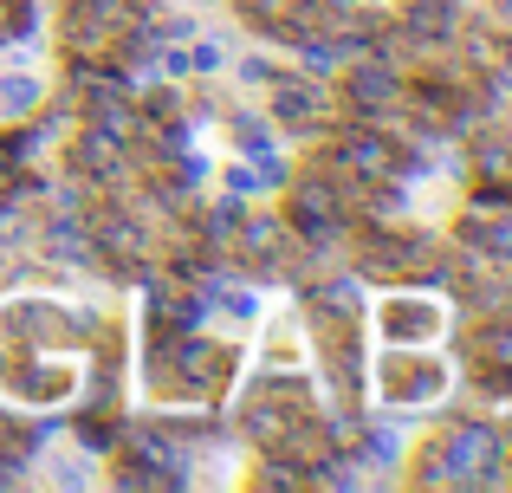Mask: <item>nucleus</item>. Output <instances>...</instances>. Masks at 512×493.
<instances>
[{
  "instance_id": "f257e3e1",
  "label": "nucleus",
  "mask_w": 512,
  "mask_h": 493,
  "mask_svg": "<svg viewBox=\"0 0 512 493\" xmlns=\"http://www.w3.org/2000/svg\"><path fill=\"white\" fill-rule=\"evenodd\" d=\"M98 312L52 292L0 305V396L20 409H65L85 390V370L98 364L91 351Z\"/></svg>"
},
{
  "instance_id": "f03ea898",
  "label": "nucleus",
  "mask_w": 512,
  "mask_h": 493,
  "mask_svg": "<svg viewBox=\"0 0 512 493\" xmlns=\"http://www.w3.org/2000/svg\"><path fill=\"white\" fill-rule=\"evenodd\" d=\"M448 390H454V370L435 344H383V357L370 370V396L389 416H422V409L448 403Z\"/></svg>"
},
{
  "instance_id": "7ed1b4c3",
  "label": "nucleus",
  "mask_w": 512,
  "mask_h": 493,
  "mask_svg": "<svg viewBox=\"0 0 512 493\" xmlns=\"http://www.w3.org/2000/svg\"><path fill=\"white\" fill-rule=\"evenodd\" d=\"M435 468H422L428 487H487L500 481V461H506V435L493 422H454V435H441Z\"/></svg>"
},
{
  "instance_id": "20e7f679",
  "label": "nucleus",
  "mask_w": 512,
  "mask_h": 493,
  "mask_svg": "<svg viewBox=\"0 0 512 493\" xmlns=\"http://www.w3.org/2000/svg\"><path fill=\"white\" fill-rule=\"evenodd\" d=\"M370 325H376V344H441L448 305L435 292H389V299H376Z\"/></svg>"
},
{
  "instance_id": "39448f33",
  "label": "nucleus",
  "mask_w": 512,
  "mask_h": 493,
  "mask_svg": "<svg viewBox=\"0 0 512 493\" xmlns=\"http://www.w3.org/2000/svg\"><path fill=\"white\" fill-rule=\"evenodd\" d=\"M260 377H299L305 370V331H299V312H273L266 318V331H260Z\"/></svg>"
},
{
  "instance_id": "423d86ee",
  "label": "nucleus",
  "mask_w": 512,
  "mask_h": 493,
  "mask_svg": "<svg viewBox=\"0 0 512 493\" xmlns=\"http://www.w3.org/2000/svg\"><path fill=\"white\" fill-rule=\"evenodd\" d=\"M39 104H46V85H39V72H7V78H0V117H7V124H20V117H39Z\"/></svg>"
},
{
  "instance_id": "0eeeda50",
  "label": "nucleus",
  "mask_w": 512,
  "mask_h": 493,
  "mask_svg": "<svg viewBox=\"0 0 512 493\" xmlns=\"http://www.w3.org/2000/svg\"><path fill=\"white\" fill-rule=\"evenodd\" d=\"M46 481L52 487H91L98 481V455H91V448H65V455H52Z\"/></svg>"
},
{
  "instance_id": "6e6552de",
  "label": "nucleus",
  "mask_w": 512,
  "mask_h": 493,
  "mask_svg": "<svg viewBox=\"0 0 512 493\" xmlns=\"http://www.w3.org/2000/svg\"><path fill=\"white\" fill-rule=\"evenodd\" d=\"M318 305H325L331 318H357L363 312V286L357 279H331V286H318Z\"/></svg>"
},
{
  "instance_id": "1a4fd4ad",
  "label": "nucleus",
  "mask_w": 512,
  "mask_h": 493,
  "mask_svg": "<svg viewBox=\"0 0 512 493\" xmlns=\"http://www.w3.org/2000/svg\"><path fill=\"white\" fill-rule=\"evenodd\" d=\"M182 59H188V72H221L227 52H221V39H195V46H188Z\"/></svg>"
},
{
  "instance_id": "9d476101",
  "label": "nucleus",
  "mask_w": 512,
  "mask_h": 493,
  "mask_svg": "<svg viewBox=\"0 0 512 493\" xmlns=\"http://www.w3.org/2000/svg\"><path fill=\"white\" fill-rule=\"evenodd\" d=\"M299 59L312 65V72H331V65H338V46H331V39H299Z\"/></svg>"
},
{
  "instance_id": "9b49d317",
  "label": "nucleus",
  "mask_w": 512,
  "mask_h": 493,
  "mask_svg": "<svg viewBox=\"0 0 512 493\" xmlns=\"http://www.w3.org/2000/svg\"><path fill=\"white\" fill-rule=\"evenodd\" d=\"M273 65H266V59H240V85H273Z\"/></svg>"
}]
</instances>
